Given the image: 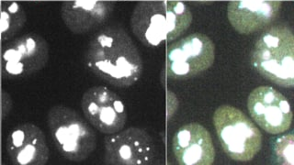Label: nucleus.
<instances>
[{"mask_svg":"<svg viewBox=\"0 0 294 165\" xmlns=\"http://www.w3.org/2000/svg\"><path fill=\"white\" fill-rule=\"evenodd\" d=\"M192 22L188 5L178 0H151L139 2L131 26L134 34L148 47H159L180 37Z\"/></svg>","mask_w":294,"mask_h":165,"instance_id":"f03ea898","label":"nucleus"},{"mask_svg":"<svg viewBox=\"0 0 294 165\" xmlns=\"http://www.w3.org/2000/svg\"><path fill=\"white\" fill-rule=\"evenodd\" d=\"M214 124L224 152L235 162L252 161L262 148L260 130L235 107H219L214 114Z\"/></svg>","mask_w":294,"mask_h":165,"instance_id":"20e7f679","label":"nucleus"},{"mask_svg":"<svg viewBox=\"0 0 294 165\" xmlns=\"http://www.w3.org/2000/svg\"><path fill=\"white\" fill-rule=\"evenodd\" d=\"M247 110L255 122L268 133H284L293 124L294 115L290 102L272 87L255 88L248 95Z\"/></svg>","mask_w":294,"mask_h":165,"instance_id":"9d476101","label":"nucleus"},{"mask_svg":"<svg viewBox=\"0 0 294 165\" xmlns=\"http://www.w3.org/2000/svg\"><path fill=\"white\" fill-rule=\"evenodd\" d=\"M81 108L88 122L101 133L119 132L127 122L123 100L103 86L88 88L82 96Z\"/></svg>","mask_w":294,"mask_h":165,"instance_id":"6e6552de","label":"nucleus"},{"mask_svg":"<svg viewBox=\"0 0 294 165\" xmlns=\"http://www.w3.org/2000/svg\"><path fill=\"white\" fill-rule=\"evenodd\" d=\"M47 42L36 34H27L12 40L2 49L0 74L6 79L30 76L46 65Z\"/></svg>","mask_w":294,"mask_h":165,"instance_id":"0eeeda50","label":"nucleus"},{"mask_svg":"<svg viewBox=\"0 0 294 165\" xmlns=\"http://www.w3.org/2000/svg\"><path fill=\"white\" fill-rule=\"evenodd\" d=\"M86 65L95 75L117 87H129L143 74V59L133 39L123 30L108 28L90 40Z\"/></svg>","mask_w":294,"mask_h":165,"instance_id":"f257e3e1","label":"nucleus"},{"mask_svg":"<svg viewBox=\"0 0 294 165\" xmlns=\"http://www.w3.org/2000/svg\"><path fill=\"white\" fill-rule=\"evenodd\" d=\"M48 125L56 149L65 159L80 163L95 150L97 137L93 128L70 108L53 107L48 113Z\"/></svg>","mask_w":294,"mask_h":165,"instance_id":"39448f33","label":"nucleus"},{"mask_svg":"<svg viewBox=\"0 0 294 165\" xmlns=\"http://www.w3.org/2000/svg\"><path fill=\"white\" fill-rule=\"evenodd\" d=\"M172 149L178 165L215 164V149L212 137L199 123L192 122L179 128L174 135Z\"/></svg>","mask_w":294,"mask_h":165,"instance_id":"9b49d317","label":"nucleus"},{"mask_svg":"<svg viewBox=\"0 0 294 165\" xmlns=\"http://www.w3.org/2000/svg\"><path fill=\"white\" fill-rule=\"evenodd\" d=\"M22 23V12H13L10 9V2H0V42L9 39Z\"/></svg>","mask_w":294,"mask_h":165,"instance_id":"2eb2a0df","label":"nucleus"},{"mask_svg":"<svg viewBox=\"0 0 294 165\" xmlns=\"http://www.w3.org/2000/svg\"><path fill=\"white\" fill-rule=\"evenodd\" d=\"M107 165H153L156 159V144L150 134L143 128H129L110 134L104 141Z\"/></svg>","mask_w":294,"mask_h":165,"instance_id":"1a4fd4ad","label":"nucleus"},{"mask_svg":"<svg viewBox=\"0 0 294 165\" xmlns=\"http://www.w3.org/2000/svg\"><path fill=\"white\" fill-rule=\"evenodd\" d=\"M251 63L263 77L277 86L294 87V35L286 26H273L255 40Z\"/></svg>","mask_w":294,"mask_h":165,"instance_id":"7ed1b4c3","label":"nucleus"},{"mask_svg":"<svg viewBox=\"0 0 294 165\" xmlns=\"http://www.w3.org/2000/svg\"><path fill=\"white\" fill-rule=\"evenodd\" d=\"M11 164L16 165H43L49 161L50 151L45 136L40 128L32 123L14 127L6 143Z\"/></svg>","mask_w":294,"mask_h":165,"instance_id":"f8f14e48","label":"nucleus"},{"mask_svg":"<svg viewBox=\"0 0 294 165\" xmlns=\"http://www.w3.org/2000/svg\"><path fill=\"white\" fill-rule=\"evenodd\" d=\"M288 1H294V0H288Z\"/></svg>","mask_w":294,"mask_h":165,"instance_id":"f3484780","label":"nucleus"},{"mask_svg":"<svg viewBox=\"0 0 294 165\" xmlns=\"http://www.w3.org/2000/svg\"><path fill=\"white\" fill-rule=\"evenodd\" d=\"M277 0H236L227 5V18L236 32L248 35L258 32L276 19L281 9Z\"/></svg>","mask_w":294,"mask_h":165,"instance_id":"ddd939ff","label":"nucleus"},{"mask_svg":"<svg viewBox=\"0 0 294 165\" xmlns=\"http://www.w3.org/2000/svg\"><path fill=\"white\" fill-rule=\"evenodd\" d=\"M113 4L100 0H76L64 3L63 18L68 28L76 33L92 31L110 17Z\"/></svg>","mask_w":294,"mask_h":165,"instance_id":"4468645a","label":"nucleus"},{"mask_svg":"<svg viewBox=\"0 0 294 165\" xmlns=\"http://www.w3.org/2000/svg\"><path fill=\"white\" fill-rule=\"evenodd\" d=\"M215 60L213 40L205 34L192 33L168 46L165 70L169 78H191L208 70Z\"/></svg>","mask_w":294,"mask_h":165,"instance_id":"423d86ee","label":"nucleus"},{"mask_svg":"<svg viewBox=\"0 0 294 165\" xmlns=\"http://www.w3.org/2000/svg\"><path fill=\"white\" fill-rule=\"evenodd\" d=\"M294 134L292 132L274 139L271 149L275 164L283 165H294Z\"/></svg>","mask_w":294,"mask_h":165,"instance_id":"dca6fc26","label":"nucleus"}]
</instances>
